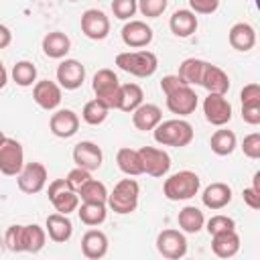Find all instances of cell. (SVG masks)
I'll return each instance as SVG.
<instances>
[{
	"instance_id": "obj_1",
	"label": "cell",
	"mask_w": 260,
	"mask_h": 260,
	"mask_svg": "<svg viewBox=\"0 0 260 260\" xmlns=\"http://www.w3.org/2000/svg\"><path fill=\"white\" fill-rule=\"evenodd\" d=\"M152 136H154V142H158L160 146L183 148V146H189L193 140V126L183 118L160 120L154 126Z\"/></svg>"
},
{
	"instance_id": "obj_2",
	"label": "cell",
	"mask_w": 260,
	"mask_h": 260,
	"mask_svg": "<svg viewBox=\"0 0 260 260\" xmlns=\"http://www.w3.org/2000/svg\"><path fill=\"white\" fill-rule=\"evenodd\" d=\"M201 189V179L195 171H179L165 179L162 193L169 201H187L195 197Z\"/></svg>"
},
{
	"instance_id": "obj_3",
	"label": "cell",
	"mask_w": 260,
	"mask_h": 260,
	"mask_svg": "<svg viewBox=\"0 0 260 260\" xmlns=\"http://www.w3.org/2000/svg\"><path fill=\"white\" fill-rule=\"evenodd\" d=\"M116 65L134 77H150L158 69V59L152 51H146V49L124 51L116 55Z\"/></svg>"
},
{
	"instance_id": "obj_4",
	"label": "cell",
	"mask_w": 260,
	"mask_h": 260,
	"mask_svg": "<svg viewBox=\"0 0 260 260\" xmlns=\"http://www.w3.org/2000/svg\"><path fill=\"white\" fill-rule=\"evenodd\" d=\"M138 197H140V185L134 179H122L114 185L112 193H108L106 205L114 213L126 215L138 207Z\"/></svg>"
},
{
	"instance_id": "obj_5",
	"label": "cell",
	"mask_w": 260,
	"mask_h": 260,
	"mask_svg": "<svg viewBox=\"0 0 260 260\" xmlns=\"http://www.w3.org/2000/svg\"><path fill=\"white\" fill-rule=\"evenodd\" d=\"M91 89L95 93V98L100 102H104L110 110H118V102H120V79L118 75L104 67L100 71H95L93 79H91Z\"/></svg>"
},
{
	"instance_id": "obj_6",
	"label": "cell",
	"mask_w": 260,
	"mask_h": 260,
	"mask_svg": "<svg viewBox=\"0 0 260 260\" xmlns=\"http://www.w3.org/2000/svg\"><path fill=\"white\" fill-rule=\"evenodd\" d=\"M47 197H49L51 205L55 207V211L65 213V215H69L71 211H77V207H79V195L75 189L69 187L67 179H53L49 183Z\"/></svg>"
},
{
	"instance_id": "obj_7",
	"label": "cell",
	"mask_w": 260,
	"mask_h": 260,
	"mask_svg": "<svg viewBox=\"0 0 260 260\" xmlns=\"http://www.w3.org/2000/svg\"><path fill=\"white\" fill-rule=\"evenodd\" d=\"M47 169L43 162H24V167L20 169V173L16 175V185L22 193L26 195H35V193H41L47 185Z\"/></svg>"
},
{
	"instance_id": "obj_8",
	"label": "cell",
	"mask_w": 260,
	"mask_h": 260,
	"mask_svg": "<svg viewBox=\"0 0 260 260\" xmlns=\"http://www.w3.org/2000/svg\"><path fill=\"white\" fill-rule=\"evenodd\" d=\"M140 160H142V169L146 175L154 177V179H162L169 175L171 171V156L167 150L156 148V146H142L138 148Z\"/></svg>"
},
{
	"instance_id": "obj_9",
	"label": "cell",
	"mask_w": 260,
	"mask_h": 260,
	"mask_svg": "<svg viewBox=\"0 0 260 260\" xmlns=\"http://www.w3.org/2000/svg\"><path fill=\"white\" fill-rule=\"evenodd\" d=\"M156 250L162 258L179 260L187 254V238L181 230L167 228V230L158 232V236H156Z\"/></svg>"
},
{
	"instance_id": "obj_10",
	"label": "cell",
	"mask_w": 260,
	"mask_h": 260,
	"mask_svg": "<svg viewBox=\"0 0 260 260\" xmlns=\"http://www.w3.org/2000/svg\"><path fill=\"white\" fill-rule=\"evenodd\" d=\"M24 167V150L16 138H4L0 144V173L6 177H16Z\"/></svg>"
},
{
	"instance_id": "obj_11",
	"label": "cell",
	"mask_w": 260,
	"mask_h": 260,
	"mask_svg": "<svg viewBox=\"0 0 260 260\" xmlns=\"http://www.w3.org/2000/svg\"><path fill=\"white\" fill-rule=\"evenodd\" d=\"M203 114L211 126H225L232 120V104L225 93H207L203 100Z\"/></svg>"
},
{
	"instance_id": "obj_12",
	"label": "cell",
	"mask_w": 260,
	"mask_h": 260,
	"mask_svg": "<svg viewBox=\"0 0 260 260\" xmlns=\"http://www.w3.org/2000/svg\"><path fill=\"white\" fill-rule=\"evenodd\" d=\"M120 37H122V43L126 47H130V49H144V47H148L152 43L154 32L144 20L130 18V20L124 22V26L120 30Z\"/></svg>"
},
{
	"instance_id": "obj_13",
	"label": "cell",
	"mask_w": 260,
	"mask_h": 260,
	"mask_svg": "<svg viewBox=\"0 0 260 260\" xmlns=\"http://www.w3.org/2000/svg\"><path fill=\"white\" fill-rule=\"evenodd\" d=\"M81 32L91 41H104L110 35V18L104 10L87 8L81 14Z\"/></svg>"
},
{
	"instance_id": "obj_14",
	"label": "cell",
	"mask_w": 260,
	"mask_h": 260,
	"mask_svg": "<svg viewBox=\"0 0 260 260\" xmlns=\"http://www.w3.org/2000/svg\"><path fill=\"white\" fill-rule=\"evenodd\" d=\"M57 83L61 85V89H79L85 81V67L81 65V61L77 59H63L57 65Z\"/></svg>"
},
{
	"instance_id": "obj_15",
	"label": "cell",
	"mask_w": 260,
	"mask_h": 260,
	"mask_svg": "<svg viewBox=\"0 0 260 260\" xmlns=\"http://www.w3.org/2000/svg\"><path fill=\"white\" fill-rule=\"evenodd\" d=\"M73 162L75 167H81L85 171H98L104 162V152L102 148L91 142V140H81L73 146Z\"/></svg>"
},
{
	"instance_id": "obj_16",
	"label": "cell",
	"mask_w": 260,
	"mask_h": 260,
	"mask_svg": "<svg viewBox=\"0 0 260 260\" xmlns=\"http://www.w3.org/2000/svg\"><path fill=\"white\" fill-rule=\"evenodd\" d=\"M32 100L37 102L39 108H43L47 112H53L61 104V85L51 81V79L35 81V85H32Z\"/></svg>"
},
{
	"instance_id": "obj_17",
	"label": "cell",
	"mask_w": 260,
	"mask_h": 260,
	"mask_svg": "<svg viewBox=\"0 0 260 260\" xmlns=\"http://www.w3.org/2000/svg\"><path fill=\"white\" fill-rule=\"evenodd\" d=\"M49 130L57 138H71L79 130V116L69 108L55 110V114H51L49 118Z\"/></svg>"
},
{
	"instance_id": "obj_18",
	"label": "cell",
	"mask_w": 260,
	"mask_h": 260,
	"mask_svg": "<svg viewBox=\"0 0 260 260\" xmlns=\"http://www.w3.org/2000/svg\"><path fill=\"white\" fill-rule=\"evenodd\" d=\"M197 104H199L197 102V93L193 91L191 85H185V87H181V89H177V91H173V93L167 95V108H169V112L171 114H177L179 118L193 114L197 110Z\"/></svg>"
},
{
	"instance_id": "obj_19",
	"label": "cell",
	"mask_w": 260,
	"mask_h": 260,
	"mask_svg": "<svg viewBox=\"0 0 260 260\" xmlns=\"http://www.w3.org/2000/svg\"><path fill=\"white\" fill-rule=\"evenodd\" d=\"M230 201H232V187L228 183H221V181L207 185L201 193V203L211 211L223 209L225 205H230Z\"/></svg>"
},
{
	"instance_id": "obj_20",
	"label": "cell",
	"mask_w": 260,
	"mask_h": 260,
	"mask_svg": "<svg viewBox=\"0 0 260 260\" xmlns=\"http://www.w3.org/2000/svg\"><path fill=\"white\" fill-rule=\"evenodd\" d=\"M197 26H199V20H197V16H195V12L191 8H179L169 18V28L179 39L191 37L197 30Z\"/></svg>"
},
{
	"instance_id": "obj_21",
	"label": "cell",
	"mask_w": 260,
	"mask_h": 260,
	"mask_svg": "<svg viewBox=\"0 0 260 260\" xmlns=\"http://www.w3.org/2000/svg\"><path fill=\"white\" fill-rule=\"evenodd\" d=\"M81 254L89 260H100L108 254V236L102 230H87L81 236Z\"/></svg>"
},
{
	"instance_id": "obj_22",
	"label": "cell",
	"mask_w": 260,
	"mask_h": 260,
	"mask_svg": "<svg viewBox=\"0 0 260 260\" xmlns=\"http://www.w3.org/2000/svg\"><path fill=\"white\" fill-rule=\"evenodd\" d=\"M45 232L49 236V240H53L55 244H65L71 236H73V223L65 213H51L47 215L45 221Z\"/></svg>"
},
{
	"instance_id": "obj_23",
	"label": "cell",
	"mask_w": 260,
	"mask_h": 260,
	"mask_svg": "<svg viewBox=\"0 0 260 260\" xmlns=\"http://www.w3.org/2000/svg\"><path fill=\"white\" fill-rule=\"evenodd\" d=\"M199 85L205 87L207 93H228L230 91V77L221 67L207 63L203 69Z\"/></svg>"
},
{
	"instance_id": "obj_24",
	"label": "cell",
	"mask_w": 260,
	"mask_h": 260,
	"mask_svg": "<svg viewBox=\"0 0 260 260\" xmlns=\"http://www.w3.org/2000/svg\"><path fill=\"white\" fill-rule=\"evenodd\" d=\"M211 250L217 258H232L240 252V236L236 230H225L211 236Z\"/></svg>"
},
{
	"instance_id": "obj_25",
	"label": "cell",
	"mask_w": 260,
	"mask_h": 260,
	"mask_svg": "<svg viewBox=\"0 0 260 260\" xmlns=\"http://www.w3.org/2000/svg\"><path fill=\"white\" fill-rule=\"evenodd\" d=\"M162 120V112L156 104H140L134 112H132V124L136 130H142V132H148V130H154V126Z\"/></svg>"
},
{
	"instance_id": "obj_26",
	"label": "cell",
	"mask_w": 260,
	"mask_h": 260,
	"mask_svg": "<svg viewBox=\"0 0 260 260\" xmlns=\"http://www.w3.org/2000/svg\"><path fill=\"white\" fill-rule=\"evenodd\" d=\"M41 47L49 59H63L71 51V39L63 30H51L43 37Z\"/></svg>"
},
{
	"instance_id": "obj_27",
	"label": "cell",
	"mask_w": 260,
	"mask_h": 260,
	"mask_svg": "<svg viewBox=\"0 0 260 260\" xmlns=\"http://www.w3.org/2000/svg\"><path fill=\"white\" fill-rule=\"evenodd\" d=\"M45 244H47L45 228H41L37 223L20 225V252L37 254V252H41L45 248Z\"/></svg>"
},
{
	"instance_id": "obj_28",
	"label": "cell",
	"mask_w": 260,
	"mask_h": 260,
	"mask_svg": "<svg viewBox=\"0 0 260 260\" xmlns=\"http://www.w3.org/2000/svg\"><path fill=\"white\" fill-rule=\"evenodd\" d=\"M228 41L236 51L246 53L256 45V30L248 22H236L228 32Z\"/></svg>"
},
{
	"instance_id": "obj_29",
	"label": "cell",
	"mask_w": 260,
	"mask_h": 260,
	"mask_svg": "<svg viewBox=\"0 0 260 260\" xmlns=\"http://www.w3.org/2000/svg\"><path fill=\"white\" fill-rule=\"evenodd\" d=\"M177 223H179V228H181L183 234H197L205 225V215H203V211L199 207L185 205L179 211V215H177Z\"/></svg>"
},
{
	"instance_id": "obj_30",
	"label": "cell",
	"mask_w": 260,
	"mask_h": 260,
	"mask_svg": "<svg viewBox=\"0 0 260 260\" xmlns=\"http://www.w3.org/2000/svg\"><path fill=\"white\" fill-rule=\"evenodd\" d=\"M236 146H238L236 134H234L232 130H228V128H221V126H219V130H215V132L211 134V138H209V148H211V152L217 154V156H228V154H232V152L236 150Z\"/></svg>"
},
{
	"instance_id": "obj_31",
	"label": "cell",
	"mask_w": 260,
	"mask_h": 260,
	"mask_svg": "<svg viewBox=\"0 0 260 260\" xmlns=\"http://www.w3.org/2000/svg\"><path fill=\"white\" fill-rule=\"evenodd\" d=\"M116 165H118V169H120L124 175H128V177H138V175L144 173L138 150L128 148V146H124V148H120V150L116 152Z\"/></svg>"
},
{
	"instance_id": "obj_32",
	"label": "cell",
	"mask_w": 260,
	"mask_h": 260,
	"mask_svg": "<svg viewBox=\"0 0 260 260\" xmlns=\"http://www.w3.org/2000/svg\"><path fill=\"white\" fill-rule=\"evenodd\" d=\"M144 102V91L138 83H120V102L118 110L132 114Z\"/></svg>"
},
{
	"instance_id": "obj_33",
	"label": "cell",
	"mask_w": 260,
	"mask_h": 260,
	"mask_svg": "<svg viewBox=\"0 0 260 260\" xmlns=\"http://www.w3.org/2000/svg\"><path fill=\"white\" fill-rule=\"evenodd\" d=\"M77 215L81 219V223L89 225V228H95V225H102L108 217V205L106 203H85L81 201V205L77 207Z\"/></svg>"
},
{
	"instance_id": "obj_34",
	"label": "cell",
	"mask_w": 260,
	"mask_h": 260,
	"mask_svg": "<svg viewBox=\"0 0 260 260\" xmlns=\"http://www.w3.org/2000/svg\"><path fill=\"white\" fill-rule=\"evenodd\" d=\"M205 65H207V61L197 59V57H189V59H185V61L179 65V73H177V75H179L187 85H199Z\"/></svg>"
},
{
	"instance_id": "obj_35",
	"label": "cell",
	"mask_w": 260,
	"mask_h": 260,
	"mask_svg": "<svg viewBox=\"0 0 260 260\" xmlns=\"http://www.w3.org/2000/svg\"><path fill=\"white\" fill-rule=\"evenodd\" d=\"M77 195H79V199L85 201V203H106V201H108V189H106V185H104L102 181H98V179L85 181V183L79 187Z\"/></svg>"
},
{
	"instance_id": "obj_36",
	"label": "cell",
	"mask_w": 260,
	"mask_h": 260,
	"mask_svg": "<svg viewBox=\"0 0 260 260\" xmlns=\"http://www.w3.org/2000/svg\"><path fill=\"white\" fill-rule=\"evenodd\" d=\"M108 114H110V108H108L104 102H100L98 98L89 100V102L83 106V110H81V118H83V122L89 124V126H100L102 122H106Z\"/></svg>"
},
{
	"instance_id": "obj_37",
	"label": "cell",
	"mask_w": 260,
	"mask_h": 260,
	"mask_svg": "<svg viewBox=\"0 0 260 260\" xmlns=\"http://www.w3.org/2000/svg\"><path fill=\"white\" fill-rule=\"evenodd\" d=\"M10 75H12V81H14L16 85H20V87H30V85H35V81H37V67H35L30 61L22 59V61H16V63H14Z\"/></svg>"
},
{
	"instance_id": "obj_38",
	"label": "cell",
	"mask_w": 260,
	"mask_h": 260,
	"mask_svg": "<svg viewBox=\"0 0 260 260\" xmlns=\"http://www.w3.org/2000/svg\"><path fill=\"white\" fill-rule=\"evenodd\" d=\"M205 230H207L209 236H213V234H219V232H225V230H236V221L230 215L215 213L205 221Z\"/></svg>"
},
{
	"instance_id": "obj_39",
	"label": "cell",
	"mask_w": 260,
	"mask_h": 260,
	"mask_svg": "<svg viewBox=\"0 0 260 260\" xmlns=\"http://www.w3.org/2000/svg\"><path fill=\"white\" fill-rule=\"evenodd\" d=\"M138 10V0H112V12L118 20H130Z\"/></svg>"
},
{
	"instance_id": "obj_40",
	"label": "cell",
	"mask_w": 260,
	"mask_h": 260,
	"mask_svg": "<svg viewBox=\"0 0 260 260\" xmlns=\"http://www.w3.org/2000/svg\"><path fill=\"white\" fill-rule=\"evenodd\" d=\"M169 0H138V10L146 18H158L167 10Z\"/></svg>"
},
{
	"instance_id": "obj_41",
	"label": "cell",
	"mask_w": 260,
	"mask_h": 260,
	"mask_svg": "<svg viewBox=\"0 0 260 260\" xmlns=\"http://www.w3.org/2000/svg\"><path fill=\"white\" fill-rule=\"evenodd\" d=\"M242 152L248 158H260V132H252L242 140Z\"/></svg>"
},
{
	"instance_id": "obj_42",
	"label": "cell",
	"mask_w": 260,
	"mask_h": 260,
	"mask_svg": "<svg viewBox=\"0 0 260 260\" xmlns=\"http://www.w3.org/2000/svg\"><path fill=\"white\" fill-rule=\"evenodd\" d=\"M67 183H69V187L71 189H75V191H79V187L85 183V181H89L91 179V173L89 171H85V169H81V167H75V169H71L69 173H67Z\"/></svg>"
},
{
	"instance_id": "obj_43",
	"label": "cell",
	"mask_w": 260,
	"mask_h": 260,
	"mask_svg": "<svg viewBox=\"0 0 260 260\" xmlns=\"http://www.w3.org/2000/svg\"><path fill=\"white\" fill-rule=\"evenodd\" d=\"M240 102H242V106L260 104V85L258 83H246L240 91Z\"/></svg>"
},
{
	"instance_id": "obj_44",
	"label": "cell",
	"mask_w": 260,
	"mask_h": 260,
	"mask_svg": "<svg viewBox=\"0 0 260 260\" xmlns=\"http://www.w3.org/2000/svg\"><path fill=\"white\" fill-rule=\"evenodd\" d=\"M4 246L10 252H20V223H14L4 234Z\"/></svg>"
},
{
	"instance_id": "obj_45",
	"label": "cell",
	"mask_w": 260,
	"mask_h": 260,
	"mask_svg": "<svg viewBox=\"0 0 260 260\" xmlns=\"http://www.w3.org/2000/svg\"><path fill=\"white\" fill-rule=\"evenodd\" d=\"M189 6L195 14H213L219 6V0H189Z\"/></svg>"
},
{
	"instance_id": "obj_46",
	"label": "cell",
	"mask_w": 260,
	"mask_h": 260,
	"mask_svg": "<svg viewBox=\"0 0 260 260\" xmlns=\"http://www.w3.org/2000/svg\"><path fill=\"white\" fill-rule=\"evenodd\" d=\"M187 83L175 73V75H165L162 79H160V89H162V93L165 95H169V93H173V91H177V89H181V87H185Z\"/></svg>"
},
{
	"instance_id": "obj_47",
	"label": "cell",
	"mask_w": 260,
	"mask_h": 260,
	"mask_svg": "<svg viewBox=\"0 0 260 260\" xmlns=\"http://www.w3.org/2000/svg\"><path fill=\"white\" fill-rule=\"evenodd\" d=\"M242 120L250 126H258L260 124V104L242 106Z\"/></svg>"
},
{
	"instance_id": "obj_48",
	"label": "cell",
	"mask_w": 260,
	"mask_h": 260,
	"mask_svg": "<svg viewBox=\"0 0 260 260\" xmlns=\"http://www.w3.org/2000/svg\"><path fill=\"white\" fill-rule=\"evenodd\" d=\"M242 197H244V203L250 207V209H260V193L254 189V187H246L242 191Z\"/></svg>"
},
{
	"instance_id": "obj_49",
	"label": "cell",
	"mask_w": 260,
	"mask_h": 260,
	"mask_svg": "<svg viewBox=\"0 0 260 260\" xmlns=\"http://www.w3.org/2000/svg\"><path fill=\"white\" fill-rule=\"evenodd\" d=\"M10 43H12V32H10V28L0 22V51L6 49Z\"/></svg>"
},
{
	"instance_id": "obj_50",
	"label": "cell",
	"mask_w": 260,
	"mask_h": 260,
	"mask_svg": "<svg viewBox=\"0 0 260 260\" xmlns=\"http://www.w3.org/2000/svg\"><path fill=\"white\" fill-rule=\"evenodd\" d=\"M6 83H8V71H6V67H4V63H2V59H0V89H2Z\"/></svg>"
},
{
	"instance_id": "obj_51",
	"label": "cell",
	"mask_w": 260,
	"mask_h": 260,
	"mask_svg": "<svg viewBox=\"0 0 260 260\" xmlns=\"http://www.w3.org/2000/svg\"><path fill=\"white\" fill-rule=\"evenodd\" d=\"M252 187L260 193V173H254V177H252Z\"/></svg>"
},
{
	"instance_id": "obj_52",
	"label": "cell",
	"mask_w": 260,
	"mask_h": 260,
	"mask_svg": "<svg viewBox=\"0 0 260 260\" xmlns=\"http://www.w3.org/2000/svg\"><path fill=\"white\" fill-rule=\"evenodd\" d=\"M4 138H6V136H4V132H2V130H0V144H2V142H4Z\"/></svg>"
},
{
	"instance_id": "obj_53",
	"label": "cell",
	"mask_w": 260,
	"mask_h": 260,
	"mask_svg": "<svg viewBox=\"0 0 260 260\" xmlns=\"http://www.w3.org/2000/svg\"><path fill=\"white\" fill-rule=\"evenodd\" d=\"M67 2H79V0H67Z\"/></svg>"
}]
</instances>
